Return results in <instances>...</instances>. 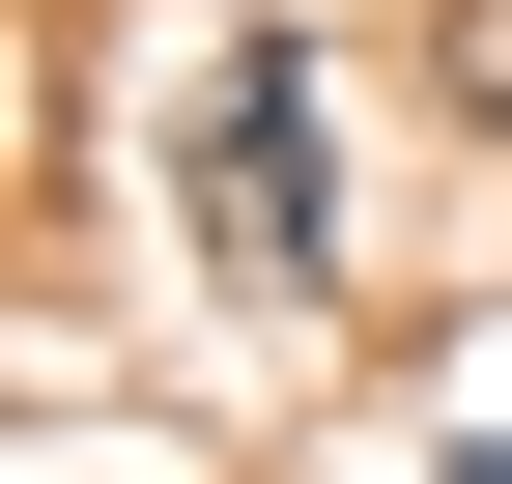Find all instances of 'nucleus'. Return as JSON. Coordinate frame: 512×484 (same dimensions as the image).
Masks as SVG:
<instances>
[{"label": "nucleus", "instance_id": "1", "mask_svg": "<svg viewBox=\"0 0 512 484\" xmlns=\"http://www.w3.org/2000/svg\"><path fill=\"white\" fill-rule=\"evenodd\" d=\"M171 200H200V257L256 285V314H313V285H342V143H313V57H285V29H228V57H200Z\"/></svg>", "mask_w": 512, "mask_h": 484}, {"label": "nucleus", "instance_id": "2", "mask_svg": "<svg viewBox=\"0 0 512 484\" xmlns=\"http://www.w3.org/2000/svg\"><path fill=\"white\" fill-rule=\"evenodd\" d=\"M427 484H512V428H456V456H427Z\"/></svg>", "mask_w": 512, "mask_h": 484}]
</instances>
